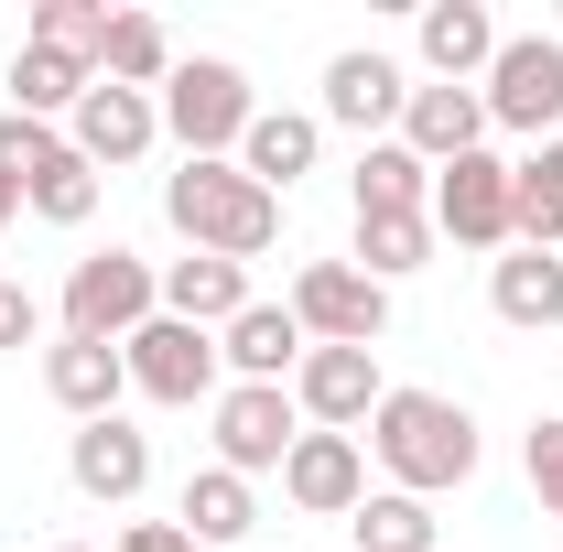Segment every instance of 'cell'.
I'll list each match as a JSON object with an SVG mask.
<instances>
[{"label": "cell", "instance_id": "484cf974", "mask_svg": "<svg viewBox=\"0 0 563 552\" xmlns=\"http://www.w3.org/2000/svg\"><path fill=\"white\" fill-rule=\"evenodd\" d=\"M87 87H98V76L66 66V55H44V44H22V55H11V109H22V120H55V109L76 120V98H87Z\"/></svg>", "mask_w": 563, "mask_h": 552}, {"label": "cell", "instance_id": "836d02e7", "mask_svg": "<svg viewBox=\"0 0 563 552\" xmlns=\"http://www.w3.org/2000/svg\"><path fill=\"white\" fill-rule=\"evenodd\" d=\"M120 552H207V542H185L174 520H131V531H120Z\"/></svg>", "mask_w": 563, "mask_h": 552}, {"label": "cell", "instance_id": "1f68e13d", "mask_svg": "<svg viewBox=\"0 0 563 552\" xmlns=\"http://www.w3.org/2000/svg\"><path fill=\"white\" fill-rule=\"evenodd\" d=\"M44 152H55V131H44V120H22V109H0V174H33Z\"/></svg>", "mask_w": 563, "mask_h": 552}, {"label": "cell", "instance_id": "277c9868", "mask_svg": "<svg viewBox=\"0 0 563 552\" xmlns=\"http://www.w3.org/2000/svg\"><path fill=\"white\" fill-rule=\"evenodd\" d=\"M152 314H163V272H152L141 250H98V261L66 272V336L120 346V336H141Z\"/></svg>", "mask_w": 563, "mask_h": 552}, {"label": "cell", "instance_id": "2e32d148", "mask_svg": "<svg viewBox=\"0 0 563 552\" xmlns=\"http://www.w3.org/2000/svg\"><path fill=\"white\" fill-rule=\"evenodd\" d=\"M44 390H55L76 422H109V412H120V390H131V357L98 346V336H55V346H44Z\"/></svg>", "mask_w": 563, "mask_h": 552}, {"label": "cell", "instance_id": "44dd1931", "mask_svg": "<svg viewBox=\"0 0 563 552\" xmlns=\"http://www.w3.org/2000/svg\"><path fill=\"white\" fill-rule=\"evenodd\" d=\"M174 531H185V542H207V552L250 542V531H261V498H250V477H228V466L185 477V509H174Z\"/></svg>", "mask_w": 563, "mask_h": 552}, {"label": "cell", "instance_id": "ba28073f", "mask_svg": "<svg viewBox=\"0 0 563 552\" xmlns=\"http://www.w3.org/2000/svg\"><path fill=\"white\" fill-rule=\"evenodd\" d=\"M120 357H131V390H141V401H163V412H196V401H217V336H207V325H174V314H152L141 336H120Z\"/></svg>", "mask_w": 563, "mask_h": 552}, {"label": "cell", "instance_id": "9c48e42d", "mask_svg": "<svg viewBox=\"0 0 563 552\" xmlns=\"http://www.w3.org/2000/svg\"><path fill=\"white\" fill-rule=\"evenodd\" d=\"M379 401H390L379 346H303V368H292V412L314 422V433H357Z\"/></svg>", "mask_w": 563, "mask_h": 552}, {"label": "cell", "instance_id": "4316f807", "mask_svg": "<svg viewBox=\"0 0 563 552\" xmlns=\"http://www.w3.org/2000/svg\"><path fill=\"white\" fill-rule=\"evenodd\" d=\"M509 196H520V250H553L563 239V141H542L531 163H509Z\"/></svg>", "mask_w": 563, "mask_h": 552}, {"label": "cell", "instance_id": "f1b7e54d", "mask_svg": "<svg viewBox=\"0 0 563 552\" xmlns=\"http://www.w3.org/2000/svg\"><path fill=\"white\" fill-rule=\"evenodd\" d=\"M433 261V217H357V272L368 281H401Z\"/></svg>", "mask_w": 563, "mask_h": 552}, {"label": "cell", "instance_id": "9a60e30c", "mask_svg": "<svg viewBox=\"0 0 563 552\" xmlns=\"http://www.w3.org/2000/svg\"><path fill=\"white\" fill-rule=\"evenodd\" d=\"M401 109H412V76L390 66V55H368V44H357V55L325 66V120H336V131H390Z\"/></svg>", "mask_w": 563, "mask_h": 552}, {"label": "cell", "instance_id": "d6a6232c", "mask_svg": "<svg viewBox=\"0 0 563 552\" xmlns=\"http://www.w3.org/2000/svg\"><path fill=\"white\" fill-rule=\"evenodd\" d=\"M33 336H44V303H33L22 281L0 272V346H33Z\"/></svg>", "mask_w": 563, "mask_h": 552}, {"label": "cell", "instance_id": "6da1fadb", "mask_svg": "<svg viewBox=\"0 0 563 552\" xmlns=\"http://www.w3.org/2000/svg\"><path fill=\"white\" fill-rule=\"evenodd\" d=\"M368 455L390 466L401 498H444V487L477 477V422H466V401H444V390H390L368 412Z\"/></svg>", "mask_w": 563, "mask_h": 552}, {"label": "cell", "instance_id": "d4e9b609", "mask_svg": "<svg viewBox=\"0 0 563 552\" xmlns=\"http://www.w3.org/2000/svg\"><path fill=\"white\" fill-rule=\"evenodd\" d=\"M109 87H141V98H163V76H174V33L152 22V11H109V55H98Z\"/></svg>", "mask_w": 563, "mask_h": 552}, {"label": "cell", "instance_id": "cb8c5ba5", "mask_svg": "<svg viewBox=\"0 0 563 552\" xmlns=\"http://www.w3.org/2000/svg\"><path fill=\"white\" fill-rule=\"evenodd\" d=\"M22 207L44 217V228H87V217H98V163H87L76 141H55V152L22 174Z\"/></svg>", "mask_w": 563, "mask_h": 552}, {"label": "cell", "instance_id": "e0dca14e", "mask_svg": "<svg viewBox=\"0 0 563 552\" xmlns=\"http://www.w3.org/2000/svg\"><path fill=\"white\" fill-rule=\"evenodd\" d=\"M422 66H433V87H477V76L498 66L488 0H433V11H422Z\"/></svg>", "mask_w": 563, "mask_h": 552}, {"label": "cell", "instance_id": "3957f363", "mask_svg": "<svg viewBox=\"0 0 563 552\" xmlns=\"http://www.w3.org/2000/svg\"><path fill=\"white\" fill-rule=\"evenodd\" d=\"M250 120H261V98H250V76L228 66V55H174V76H163V131L185 141V163H239Z\"/></svg>", "mask_w": 563, "mask_h": 552}, {"label": "cell", "instance_id": "83f0119b", "mask_svg": "<svg viewBox=\"0 0 563 552\" xmlns=\"http://www.w3.org/2000/svg\"><path fill=\"white\" fill-rule=\"evenodd\" d=\"M33 44L98 76V55H109V0H33Z\"/></svg>", "mask_w": 563, "mask_h": 552}, {"label": "cell", "instance_id": "603a6c76", "mask_svg": "<svg viewBox=\"0 0 563 552\" xmlns=\"http://www.w3.org/2000/svg\"><path fill=\"white\" fill-rule=\"evenodd\" d=\"M357 217H433V163L401 141H368L357 152Z\"/></svg>", "mask_w": 563, "mask_h": 552}, {"label": "cell", "instance_id": "52a82bcc", "mask_svg": "<svg viewBox=\"0 0 563 552\" xmlns=\"http://www.w3.org/2000/svg\"><path fill=\"white\" fill-rule=\"evenodd\" d=\"M477 98H488L498 131L553 141V120H563V33H498V66H488Z\"/></svg>", "mask_w": 563, "mask_h": 552}, {"label": "cell", "instance_id": "d590c367", "mask_svg": "<svg viewBox=\"0 0 563 552\" xmlns=\"http://www.w3.org/2000/svg\"><path fill=\"white\" fill-rule=\"evenodd\" d=\"M55 552H87V542H55Z\"/></svg>", "mask_w": 563, "mask_h": 552}, {"label": "cell", "instance_id": "e575fe53", "mask_svg": "<svg viewBox=\"0 0 563 552\" xmlns=\"http://www.w3.org/2000/svg\"><path fill=\"white\" fill-rule=\"evenodd\" d=\"M11 217H22V174H0V228H11Z\"/></svg>", "mask_w": 563, "mask_h": 552}, {"label": "cell", "instance_id": "7c38bea8", "mask_svg": "<svg viewBox=\"0 0 563 552\" xmlns=\"http://www.w3.org/2000/svg\"><path fill=\"white\" fill-rule=\"evenodd\" d=\"M66 141L98 163V174H120V163H141V152L163 141V98H141V87H109V76H98V87L76 98V131Z\"/></svg>", "mask_w": 563, "mask_h": 552}, {"label": "cell", "instance_id": "4dcf8cb0", "mask_svg": "<svg viewBox=\"0 0 563 552\" xmlns=\"http://www.w3.org/2000/svg\"><path fill=\"white\" fill-rule=\"evenodd\" d=\"M520 466H531V498L563 520V412H542L531 422V444H520Z\"/></svg>", "mask_w": 563, "mask_h": 552}, {"label": "cell", "instance_id": "ffe728a7", "mask_svg": "<svg viewBox=\"0 0 563 552\" xmlns=\"http://www.w3.org/2000/svg\"><path fill=\"white\" fill-rule=\"evenodd\" d=\"M314 141H325V120H303V109H261L250 141H239V174L272 185V196H292V185L314 174Z\"/></svg>", "mask_w": 563, "mask_h": 552}, {"label": "cell", "instance_id": "f546056e", "mask_svg": "<svg viewBox=\"0 0 563 552\" xmlns=\"http://www.w3.org/2000/svg\"><path fill=\"white\" fill-rule=\"evenodd\" d=\"M357 552H433V498H401V487L357 498Z\"/></svg>", "mask_w": 563, "mask_h": 552}, {"label": "cell", "instance_id": "5b68a950", "mask_svg": "<svg viewBox=\"0 0 563 552\" xmlns=\"http://www.w3.org/2000/svg\"><path fill=\"white\" fill-rule=\"evenodd\" d=\"M292 325L314 346H379L390 336V281H368L357 261H303L292 272Z\"/></svg>", "mask_w": 563, "mask_h": 552}, {"label": "cell", "instance_id": "ac0fdd59", "mask_svg": "<svg viewBox=\"0 0 563 552\" xmlns=\"http://www.w3.org/2000/svg\"><path fill=\"white\" fill-rule=\"evenodd\" d=\"M303 325H292V303H250L228 336H217V357L239 368V379H261V390H292V368H303Z\"/></svg>", "mask_w": 563, "mask_h": 552}, {"label": "cell", "instance_id": "8992f818", "mask_svg": "<svg viewBox=\"0 0 563 552\" xmlns=\"http://www.w3.org/2000/svg\"><path fill=\"white\" fill-rule=\"evenodd\" d=\"M433 239H455V250H520V196H509L498 152H466V163L433 174Z\"/></svg>", "mask_w": 563, "mask_h": 552}, {"label": "cell", "instance_id": "4fadbf2b", "mask_svg": "<svg viewBox=\"0 0 563 552\" xmlns=\"http://www.w3.org/2000/svg\"><path fill=\"white\" fill-rule=\"evenodd\" d=\"M66 477H76V498H98V509H131L141 487H152V433H131L120 412H109V422H76Z\"/></svg>", "mask_w": 563, "mask_h": 552}, {"label": "cell", "instance_id": "d6986e66", "mask_svg": "<svg viewBox=\"0 0 563 552\" xmlns=\"http://www.w3.org/2000/svg\"><path fill=\"white\" fill-rule=\"evenodd\" d=\"M163 314H174V325H207V336H228V325L250 314V272L196 250V261H174V272H163Z\"/></svg>", "mask_w": 563, "mask_h": 552}, {"label": "cell", "instance_id": "30bf717a", "mask_svg": "<svg viewBox=\"0 0 563 552\" xmlns=\"http://www.w3.org/2000/svg\"><path fill=\"white\" fill-rule=\"evenodd\" d=\"M292 444H303L292 390H261V379L217 390V466H228V477H282V455H292Z\"/></svg>", "mask_w": 563, "mask_h": 552}, {"label": "cell", "instance_id": "8fae6325", "mask_svg": "<svg viewBox=\"0 0 563 552\" xmlns=\"http://www.w3.org/2000/svg\"><path fill=\"white\" fill-rule=\"evenodd\" d=\"M282 498H292L303 520H357V498H368L357 433H303V444L282 455Z\"/></svg>", "mask_w": 563, "mask_h": 552}, {"label": "cell", "instance_id": "7402d4cb", "mask_svg": "<svg viewBox=\"0 0 563 552\" xmlns=\"http://www.w3.org/2000/svg\"><path fill=\"white\" fill-rule=\"evenodd\" d=\"M488 303H498V325H520V336L563 325V261L553 250H509V261L488 272Z\"/></svg>", "mask_w": 563, "mask_h": 552}, {"label": "cell", "instance_id": "5bb4252c", "mask_svg": "<svg viewBox=\"0 0 563 552\" xmlns=\"http://www.w3.org/2000/svg\"><path fill=\"white\" fill-rule=\"evenodd\" d=\"M401 152H422L433 174L466 163V152H488V98H477V87H412V109H401Z\"/></svg>", "mask_w": 563, "mask_h": 552}, {"label": "cell", "instance_id": "7a4b0ae2", "mask_svg": "<svg viewBox=\"0 0 563 552\" xmlns=\"http://www.w3.org/2000/svg\"><path fill=\"white\" fill-rule=\"evenodd\" d=\"M163 217H174L207 261H239V272L282 239V196L250 185L239 163H185V174H163Z\"/></svg>", "mask_w": 563, "mask_h": 552}]
</instances>
